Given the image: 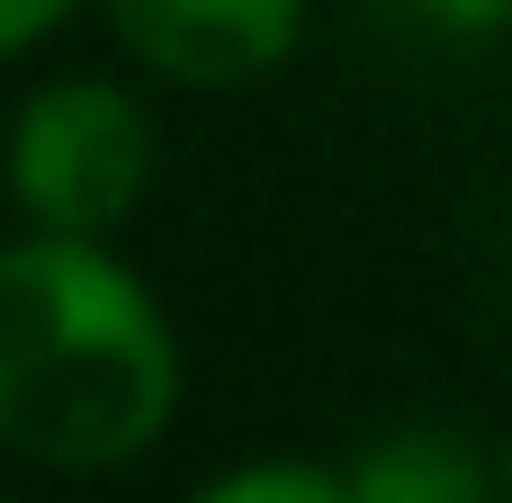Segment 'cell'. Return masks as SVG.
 Wrapping results in <instances>:
<instances>
[{"mask_svg":"<svg viewBox=\"0 0 512 503\" xmlns=\"http://www.w3.org/2000/svg\"><path fill=\"white\" fill-rule=\"evenodd\" d=\"M180 333L135 261L90 234L0 243V450L54 477L144 459L180 414Z\"/></svg>","mask_w":512,"mask_h":503,"instance_id":"1","label":"cell"},{"mask_svg":"<svg viewBox=\"0 0 512 503\" xmlns=\"http://www.w3.org/2000/svg\"><path fill=\"white\" fill-rule=\"evenodd\" d=\"M0 189L36 234L108 243L153 189V108L117 72H54L9 108Z\"/></svg>","mask_w":512,"mask_h":503,"instance_id":"2","label":"cell"},{"mask_svg":"<svg viewBox=\"0 0 512 503\" xmlns=\"http://www.w3.org/2000/svg\"><path fill=\"white\" fill-rule=\"evenodd\" d=\"M117 54L171 90H252L306 45V0H90Z\"/></svg>","mask_w":512,"mask_h":503,"instance_id":"3","label":"cell"},{"mask_svg":"<svg viewBox=\"0 0 512 503\" xmlns=\"http://www.w3.org/2000/svg\"><path fill=\"white\" fill-rule=\"evenodd\" d=\"M351 503H504L495 459L450 423H387L342 459Z\"/></svg>","mask_w":512,"mask_h":503,"instance_id":"4","label":"cell"},{"mask_svg":"<svg viewBox=\"0 0 512 503\" xmlns=\"http://www.w3.org/2000/svg\"><path fill=\"white\" fill-rule=\"evenodd\" d=\"M189 503H351V477L333 459H243L207 477Z\"/></svg>","mask_w":512,"mask_h":503,"instance_id":"5","label":"cell"},{"mask_svg":"<svg viewBox=\"0 0 512 503\" xmlns=\"http://www.w3.org/2000/svg\"><path fill=\"white\" fill-rule=\"evenodd\" d=\"M405 18L441 45H486L512 27V0H405Z\"/></svg>","mask_w":512,"mask_h":503,"instance_id":"6","label":"cell"},{"mask_svg":"<svg viewBox=\"0 0 512 503\" xmlns=\"http://www.w3.org/2000/svg\"><path fill=\"white\" fill-rule=\"evenodd\" d=\"M72 9H81V0H0V63H18V54H36L54 27H72Z\"/></svg>","mask_w":512,"mask_h":503,"instance_id":"7","label":"cell"},{"mask_svg":"<svg viewBox=\"0 0 512 503\" xmlns=\"http://www.w3.org/2000/svg\"><path fill=\"white\" fill-rule=\"evenodd\" d=\"M504 503H512V459H504Z\"/></svg>","mask_w":512,"mask_h":503,"instance_id":"8","label":"cell"},{"mask_svg":"<svg viewBox=\"0 0 512 503\" xmlns=\"http://www.w3.org/2000/svg\"><path fill=\"white\" fill-rule=\"evenodd\" d=\"M0 503H9V495H0Z\"/></svg>","mask_w":512,"mask_h":503,"instance_id":"9","label":"cell"}]
</instances>
